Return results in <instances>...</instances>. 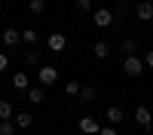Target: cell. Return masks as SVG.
Instances as JSON below:
<instances>
[{"label": "cell", "instance_id": "obj_13", "mask_svg": "<svg viewBox=\"0 0 153 135\" xmlns=\"http://www.w3.org/2000/svg\"><path fill=\"white\" fill-rule=\"evenodd\" d=\"M28 98H31V104H40L43 98H46V95H43V86H31V89H28Z\"/></svg>", "mask_w": 153, "mask_h": 135}, {"label": "cell", "instance_id": "obj_14", "mask_svg": "<svg viewBox=\"0 0 153 135\" xmlns=\"http://www.w3.org/2000/svg\"><path fill=\"white\" fill-rule=\"evenodd\" d=\"M80 98H83V101H95V98H98V89H95V86H83V89H80Z\"/></svg>", "mask_w": 153, "mask_h": 135}, {"label": "cell", "instance_id": "obj_24", "mask_svg": "<svg viewBox=\"0 0 153 135\" xmlns=\"http://www.w3.org/2000/svg\"><path fill=\"white\" fill-rule=\"evenodd\" d=\"M144 68H150V71H153V49H150V52L144 55Z\"/></svg>", "mask_w": 153, "mask_h": 135}, {"label": "cell", "instance_id": "obj_19", "mask_svg": "<svg viewBox=\"0 0 153 135\" xmlns=\"http://www.w3.org/2000/svg\"><path fill=\"white\" fill-rule=\"evenodd\" d=\"M80 89H83V86L76 83V80H68V83H65V92H68V95H80Z\"/></svg>", "mask_w": 153, "mask_h": 135}, {"label": "cell", "instance_id": "obj_16", "mask_svg": "<svg viewBox=\"0 0 153 135\" xmlns=\"http://www.w3.org/2000/svg\"><path fill=\"white\" fill-rule=\"evenodd\" d=\"M135 49H138V40H135V37H126V40H123V52H126V55H132Z\"/></svg>", "mask_w": 153, "mask_h": 135}, {"label": "cell", "instance_id": "obj_2", "mask_svg": "<svg viewBox=\"0 0 153 135\" xmlns=\"http://www.w3.org/2000/svg\"><path fill=\"white\" fill-rule=\"evenodd\" d=\"M37 80H40V86H52L58 80V71L52 65H43V68H37Z\"/></svg>", "mask_w": 153, "mask_h": 135}, {"label": "cell", "instance_id": "obj_3", "mask_svg": "<svg viewBox=\"0 0 153 135\" xmlns=\"http://www.w3.org/2000/svg\"><path fill=\"white\" fill-rule=\"evenodd\" d=\"M92 22L98 25V28H110V25H113V12H110L107 6H101V9L92 12Z\"/></svg>", "mask_w": 153, "mask_h": 135}, {"label": "cell", "instance_id": "obj_10", "mask_svg": "<svg viewBox=\"0 0 153 135\" xmlns=\"http://www.w3.org/2000/svg\"><path fill=\"white\" fill-rule=\"evenodd\" d=\"M123 117H126V110H123L120 104H110V107H107V120L113 123V126H117V123H123Z\"/></svg>", "mask_w": 153, "mask_h": 135}, {"label": "cell", "instance_id": "obj_26", "mask_svg": "<svg viewBox=\"0 0 153 135\" xmlns=\"http://www.w3.org/2000/svg\"><path fill=\"white\" fill-rule=\"evenodd\" d=\"M117 3H123V0H117Z\"/></svg>", "mask_w": 153, "mask_h": 135}, {"label": "cell", "instance_id": "obj_8", "mask_svg": "<svg viewBox=\"0 0 153 135\" xmlns=\"http://www.w3.org/2000/svg\"><path fill=\"white\" fill-rule=\"evenodd\" d=\"M98 129H101V126H98L92 117H83V120H80V132H83V135H98Z\"/></svg>", "mask_w": 153, "mask_h": 135}, {"label": "cell", "instance_id": "obj_11", "mask_svg": "<svg viewBox=\"0 0 153 135\" xmlns=\"http://www.w3.org/2000/svg\"><path fill=\"white\" fill-rule=\"evenodd\" d=\"M31 123H34V117H31V110H22V114H16V126H19V129H28Z\"/></svg>", "mask_w": 153, "mask_h": 135}, {"label": "cell", "instance_id": "obj_22", "mask_svg": "<svg viewBox=\"0 0 153 135\" xmlns=\"http://www.w3.org/2000/svg\"><path fill=\"white\" fill-rule=\"evenodd\" d=\"M76 6H80V12H89L92 9V0H76Z\"/></svg>", "mask_w": 153, "mask_h": 135}, {"label": "cell", "instance_id": "obj_25", "mask_svg": "<svg viewBox=\"0 0 153 135\" xmlns=\"http://www.w3.org/2000/svg\"><path fill=\"white\" fill-rule=\"evenodd\" d=\"M98 135H120V132L113 129V126H107V129H98Z\"/></svg>", "mask_w": 153, "mask_h": 135}, {"label": "cell", "instance_id": "obj_4", "mask_svg": "<svg viewBox=\"0 0 153 135\" xmlns=\"http://www.w3.org/2000/svg\"><path fill=\"white\" fill-rule=\"evenodd\" d=\"M46 46H49V49H52V52H61V49H65V46H68V37H65V34H61V31H52V34H49V37H46Z\"/></svg>", "mask_w": 153, "mask_h": 135}, {"label": "cell", "instance_id": "obj_15", "mask_svg": "<svg viewBox=\"0 0 153 135\" xmlns=\"http://www.w3.org/2000/svg\"><path fill=\"white\" fill-rule=\"evenodd\" d=\"M12 114H16V107H12V101H0V120H9Z\"/></svg>", "mask_w": 153, "mask_h": 135}, {"label": "cell", "instance_id": "obj_6", "mask_svg": "<svg viewBox=\"0 0 153 135\" xmlns=\"http://www.w3.org/2000/svg\"><path fill=\"white\" fill-rule=\"evenodd\" d=\"M12 86H16L19 92H28V89H31V77H28L25 71H16V74H12Z\"/></svg>", "mask_w": 153, "mask_h": 135}, {"label": "cell", "instance_id": "obj_12", "mask_svg": "<svg viewBox=\"0 0 153 135\" xmlns=\"http://www.w3.org/2000/svg\"><path fill=\"white\" fill-rule=\"evenodd\" d=\"M92 55H95V58H101V61H104V58L110 55V46H107V43H101V40H98V43L92 46Z\"/></svg>", "mask_w": 153, "mask_h": 135}, {"label": "cell", "instance_id": "obj_21", "mask_svg": "<svg viewBox=\"0 0 153 135\" xmlns=\"http://www.w3.org/2000/svg\"><path fill=\"white\" fill-rule=\"evenodd\" d=\"M25 61H28L31 68H37V65H40V55H37V52H28V55H25Z\"/></svg>", "mask_w": 153, "mask_h": 135}, {"label": "cell", "instance_id": "obj_20", "mask_svg": "<svg viewBox=\"0 0 153 135\" xmlns=\"http://www.w3.org/2000/svg\"><path fill=\"white\" fill-rule=\"evenodd\" d=\"M43 9H46V3H43V0H31V12H37V16H40Z\"/></svg>", "mask_w": 153, "mask_h": 135}, {"label": "cell", "instance_id": "obj_23", "mask_svg": "<svg viewBox=\"0 0 153 135\" xmlns=\"http://www.w3.org/2000/svg\"><path fill=\"white\" fill-rule=\"evenodd\" d=\"M6 68H9V55H3V52H0V74H3Z\"/></svg>", "mask_w": 153, "mask_h": 135}, {"label": "cell", "instance_id": "obj_1", "mask_svg": "<svg viewBox=\"0 0 153 135\" xmlns=\"http://www.w3.org/2000/svg\"><path fill=\"white\" fill-rule=\"evenodd\" d=\"M123 71L129 74V77H141V74H144V58H138L135 52L126 55V58H123Z\"/></svg>", "mask_w": 153, "mask_h": 135}, {"label": "cell", "instance_id": "obj_18", "mask_svg": "<svg viewBox=\"0 0 153 135\" xmlns=\"http://www.w3.org/2000/svg\"><path fill=\"white\" fill-rule=\"evenodd\" d=\"M37 40H40V37H37V31H34V28H31V31H22V43H31V46H34Z\"/></svg>", "mask_w": 153, "mask_h": 135}, {"label": "cell", "instance_id": "obj_7", "mask_svg": "<svg viewBox=\"0 0 153 135\" xmlns=\"http://www.w3.org/2000/svg\"><path fill=\"white\" fill-rule=\"evenodd\" d=\"M0 40H3L6 46H19V43H22V31H16V28H6L3 34H0Z\"/></svg>", "mask_w": 153, "mask_h": 135}, {"label": "cell", "instance_id": "obj_9", "mask_svg": "<svg viewBox=\"0 0 153 135\" xmlns=\"http://www.w3.org/2000/svg\"><path fill=\"white\" fill-rule=\"evenodd\" d=\"M135 12H138V19H141V22H153V3H138Z\"/></svg>", "mask_w": 153, "mask_h": 135}, {"label": "cell", "instance_id": "obj_17", "mask_svg": "<svg viewBox=\"0 0 153 135\" xmlns=\"http://www.w3.org/2000/svg\"><path fill=\"white\" fill-rule=\"evenodd\" d=\"M16 129L19 126H12L9 120H0V135H16Z\"/></svg>", "mask_w": 153, "mask_h": 135}, {"label": "cell", "instance_id": "obj_5", "mask_svg": "<svg viewBox=\"0 0 153 135\" xmlns=\"http://www.w3.org/2000/svg\"><path fill=\"white\" fill-rule=\"evenodd\" d=\"M135 120H138V126H144V129H150L153 126V114H150V107H135Z\"/></svg>", "mask_w": 153, "mask_h": 135}]
</instances>
